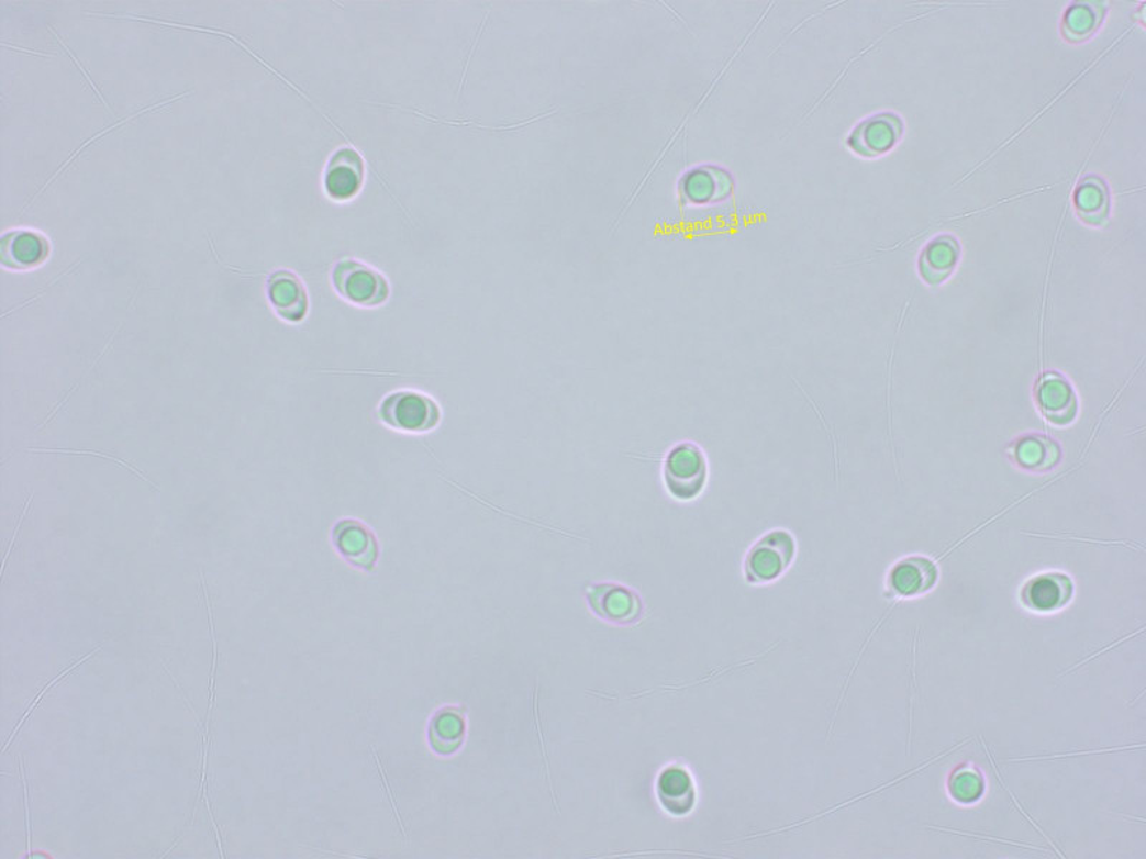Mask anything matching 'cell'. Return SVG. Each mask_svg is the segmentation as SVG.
Returning <instances> with one entry per match:
<instances>
[{"label": "cell", "mask_w": 1146, "mask_h": 859, "mask_svg": "<svg viewBox=\"0 0 1146 859\" xmlns=\"http://www.w3.org/2000/svg\"><path fill=\"white\" fill-rule=\"evenodd\" d=\"M379 417L396 432L423 434L438 426L442 412L431 395L416 390H398L381 400Z\"/></svg>", "instance_id": "obj_1"}, {"label": "cell", "mask_w": 1146, "mask_h": 859, "mask_svg": "<svg viewBox=\"0 0 1146 859\" xmlns=\"http://www.w3.org/2000/svg\"><path fill=\"white\" fill-rule=\"evenodd\" d=\"M663 475L668 493L676 500L690 502L704 490L709 480V465L700 447L681 443L665 457Z\"/></svg>", "instance_id": "obj_2"}, {"label": "cell", "mask_w": 1146, "mask_h": 859, "mask_svg": "<svg viewBox=\"0 0 1146 859\" xmlns=\"http://www.w3.org/2000/svg\"><path fill=\"white\" fill-rule=\"evenodd\" d=\"M333 285L348 303L366 309L385 304L390 295V287L381 274L351 258L342 259L334 268Z\"/></svg>", "instance_id": "obj_3"}, {"label": "cell", "mask_w": 1146, "mask_h": 859, "mask_svg": "<svg viewBox=\"0 0 1146 859\" xmlns=\"http://www.w3.org/2000/svg\"><path fill=\"white\" fill-rule=\"evenodd\" d=\"M795 555V542L789 532L775 531L761 537L745 560L748 582L766 583L780 578Z\"/></svg>", "instance_id": "obj_4"}, {"label": "cell", "mask_w": 1146, "mask_h": 859, "mask_svg": "<svg viewBox=\"0 0 1146 859\" xmlns=\"http://www.w3.org/2000/svg\"><path fill=\"white\" fill-rule=\"evenodd\" d=\"M333 543L338 554L355 568L375 569L379 559V542L365 523L357 518H343L333 528Z\"/></svg>", "instance_id": "obj_5"}, {"label": "cell", "mask_w": 1146, "mask_h": 859, "mask_svg": "<svg viewBox=\"0 0 1146 859\" xmlns=\"http://www.w3.org/2000/svg\"><path fill=\"white\" fill-rule=\"evenodd\" d=\"M733 188V178L725 169L704 165L687 174L681 191L683 200L691 204L706 205L727 200Z\"/></svg>", "instance_id": "obj_6"}, {"label": "cell", "mask_w": 1146, "mask_h": 859, "mask_svg": "<svg viewBox=\"0 0 1146 859\" xmlns=\"http://www.w3.org/2000/svg\"><path fill=\"white\" fill-rule=\"evenodd\" d=\"M1036 399L1046 420L1056 426H1066L1077 417V395L1069 382L1060 376L1044 377L1037 386Z\"/></svg>", "instance_id": "obj_7"}, {"label": "cell", "mask_w": 1146, "mask_h": 859, "mask_svg": "<svg viewBox=\"0 0 1146 859\" xmlns=\"http://www.w3.org/2000/svg\"><path fill=\"white\" fill-rule=\"evenodd\" d=\"M268 299L276 313L290 323H300L309 310V297L303 282L289 271L272 274L268 280Z\"/></svg>", "instance_id": "obj_8"}, {"label": "cell", "mask_w": 1146, "mask_h": 859, "mask_svg": "<svg viewBox=\"0 0 1146 859\" xmlns=\"http://www.w3.org/2000/svg\"><path fill=\"white\" fill-rule=\"evenodd\" d=\"M1073 584L1068 576L1048 573L1037 576L1023 589V602L1037 612L1058 611L1072 598Z\"/></svg>", "instance_id": "obj_9"}, {"label": "cell", "mask_w": 1146, "mask_h": 859, "mask_svg": "<svg viewBox=\"0 0 1146 859\" xmlns=\"http://www.w3.org/2000/svg\"><path fill=\"white\" fill-rule=\"evenodd\" d=\"M363 160L355 150L342 149L330 160L325 172V190L337 201L348 200L360 190Z\"/></svg>", "instance_id": "obj_10"}, {"label": "cell", "mask_w": 1146, "mask_h": 859, "mask_svg": "<svg viewBox=\"0 0 1146 859\" xmlns=\"http://www.w3.org/2000/svg\"><path fill=\"white\" fill-rule=\"evenodd\" d=\"M48 243L40 235L27 231H13L2 238V261L13 270H27L40 266L48 257Z\"/></svg>", "instance_id": "obj_11"}, {"label": "cell", "mask_w": 1146, "mask_h": 859, "mask_svg": "<svg viewBox=\"0 0 1146 859\" xmlns=\"http://www.w3.org/2000/svg\"><path fill=\"white\" fill-rule=\"evenodd\" d=\"M937 568L931 559L912 556L900 561L890 576L891 587L902 596H914L935 587Z\"/></svg>", "instance_id": "obj_12"}, {"label": "cell", "mask_w": 1146, "mask_h": 859, "mask_svg": "<svg viewBox=\"0 0 1146 859\" xmlns=\"http://www.w3.org/2000/svg\"><path fill=\"white\" fill-rule=\"evenodd\" d=\"M589 602L599 616L611 621H628L638 612V599L628 589L614 584H592L587 588Z\"/></svg>", "instance_id": "obj_13"}, {"label": "cell", "mask_w": 1146, "mask_h": 859, "mask_svg": "<svg viewBox=\"0 0 1146 859\" xmlns=\"http://www.w3.org/2000/svg\"><path fill=\"white\" fill-rule=\"evenodd\" d=\"M658 795L665 810L674 814H687L696 802L694 783L683 769L669 768L659 777Z\"/></svg>", "instance_id": "obj_14"}, {"label": "cell", "mask_w": 1146, "mask_h": 859, "mask_svg": "<svg viewBox=\"0 0 1146 859\" xmlns=\"http://www.w3.org/2000/svg\"><path fill=\"white\" fill-rule=\"evenodd\" d=\"M465 717L460 710L447 707L433 719L429 729L432 748L441 755L455 754L464 743Z\"/></svg>", "instance_id": "obj_15"}, {"label": "cell", "mask_w": 1146, "mask_h": 859, "mask_svg": "<svg viewBox=\"0 0 1146 859\" xmlns=\"http://www.w3.org/2000/svg\"><path fill=\"white\" fill-rule=\"evenodd\" d=\"M1059 453V447L1049 438L1032 436L1019 443L1016 457L1026 469L1048 470L1058 462Z\"/></svg>", "instance_id": "obj_16"}, {"label": "cell", "mask_w": 1146, "mask_h": 859, "mask_svg": "<svg viewBox=\"0 0 1146 859\" xmlns=\"http://www.w3.org/2000/svg\"><path fill=\"white\" fill-rule=\"evenodd\" d=\"M894 138V126L886 118L863 125L853 136L852 145L863 154H876L888 148Z\"/></svg>", "instance_id": "obj_17"}, {"label": "cell", "mask_w": 1146, "mask_h": 859, "mask_svg": "<svg viewBox=\"0 0 1146 859\" xmlns=\"http://www.w3.org/2000/svg\"><path fill=\"white\" fill-rule=\"evenodd\" d=\"M957 257V249L952 239H938L924 254L922 272L927 281L941 282L952 271Z\"/></svg>", "instance_id": "obj_18"}, {"label": "cell", "mask_w": 1146, "mask_h": 859, "mask_svg": "<svg viewBox=\"0 0 1146 859\" xmlns=\"http://www.w3.org/2000/svg\"><path fill=\"white\" fill-rule=\"evenodd\" d=\"M950 792L953 797L960 802L978 801L983 792L982 777L971 769L956 772L950 781Z\"/></svg>", "instance_id": "obj_19"}, {"label": "cell", "mask_w": 1146, "mask_h": 859, "mask_svg": "<svg viewBox=\"0 0 1146 859\" xmlns=\"http://www.w3.org/2000/svg\"><path fill=\"white\" fill-rule=\"evenodd\" d=\"M1078 205L1081 208L1082 214L1088 215V219L1101 216L1105 212L1106 205L1105 191L1101 183L1095 179L1084 182L1079 191Z\"/></svg>", "instance_id": "obj_20"}]
</instances>
